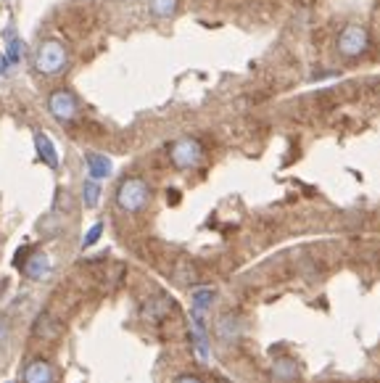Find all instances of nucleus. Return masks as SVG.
I'll use <instances>...</instances> for the list:
<instances>
[{
  "label": "nucleus",
  "mask_w": 380,
  "mask_h": 383,
  "mask_svg": "<svg viewBox=\"0 0 380 383\" xmlns=\"http://www.w3.org/2000/svg\"><path fill=\"white\" fill-rule=\"evenodd\" d=\"M148 185H146V180H141V177H127V180L119 185V191H117V204H119L121 212H141L143 206L148 204Z\"/></svg>",
  "instance_id": "nucleus-1"
},
{
  "label": "nucleus",
  "mask_w": 380,
  "mask_h": 383,
  "mask_svg": "<svg viewBox=\"0 0 380 383\" xmlns=\"http://www.w3.org/2000/svg\"><path fill=\"white\" fill-rule=\"evenodd\" d=\"M66 48L61 45L59 40H45L40 42V48H37V56H35V66L40 74L50 77V74H59L64 66H66Z\"/></svg>",
  "instance_id": "nucleus-2"
},
{
  "label": "nucleus",
  "mask_w": 380,
  "mask_h": 383,
  "mask_svg": "<svg viewBox=\"0 0 380 383\" xmlns=\"http://www.w3.org/2000/svg\"><path fill=\"white\" fill-rule=\"evenodd\" d=\"M170 159L177 170H193L203 159V146L196 138H180V141L172 143Z\"/></svg>",
  "instance_id": "nucleus-3"
},
{
  "label": "nucleus",
  "mask_w": 380,
  "mask_h": 383,
  "mask_svg": "<svg viewBox=\"0 0 380 383\" xmlns=\"http://www.w3.org/2000/svg\"><path fill=\"white\" fill-rule=\"evenodd\" d=\"M367 45H370V35L360 24H349L338 35V53L343 59H357L367 51Z\"/></svg>",
  "instance_id": "nucleus-4"
},
{
  "label": "nucleus",
  "mask_w": 380,
  "mask_h": 383,
  "mask_svg": "<svg viewBox=\"0 0 380 383\" xmlns=\"http://www.w3.org/2000/svg\"><path fill=\"white\" fill-rule=\"evenodd\" d=\"M48 109L50 114H53V119H59V122H71L74 117H77V98L71 95L69 90H56V93H50V98H48Z\"/></svg>",
  "instance_id": "nucleus-5"
},
{
  "label": "nucleus",
  "mask_w": 380,
  "mask_h": 383,
  "mask_svg": "<svg viewBox=\"0 0 380 383\" xmlns=\"http://www.w3.org/2000/svg\"><path fill=\"white\" fill-rule=\"evenodd\" d=\"M190 336H193V346H196V352H198L201 360H209L211 357V349H209V336H206V314H198V312H190Z\"/></svg>",
  "instance_id": "nucleus-6"
},
{
  "label": "nucleus",
  "mask_w": 380,
  "mask_h": 383,
  "mask_svg": "<svg viewBox=\"0 0 380 383\" xmlns=\"http://www.w3.org/2000/svg\"><path fill=\"white\" fill-rule=\"evenodd\" d=\"M85 167H88V177L98 182L111 177V172H114V162H111L109 156H106V153H95V151L85 153Z\"/></svg>",
  "instance_id": "nucleus-7"
},
{
  "label": "nucleus",
  "mask_w": 380,
  "mask_h": 383,
  "mask_svg": "<svg viewBox=\"0 0 380 383\" xmlns=\"http://www.w3.org/2000/svg\"><path fill=\"white\" fill-rule=\"evenodd\" d=\"M50 273H53V259L42 252H35L30 259H27V264H24V275H27L30 281H48Z\"/></svg>",
  "instance_id": "nucleus-8"
},
{
  "label": "nucleus",
  "mask_w": 380,
  "mask_h": 383,
  "mask_svg": "<svg viewBox=\"0 0 380 383\" xmlns=\"http://www.w3.org/2000/svg\"><path fill=\"white\" fill-rule=\"evenodd\" d=\"M21 381L24 383H56L53 365H50L48 360H32V363L24 367Z\"/></svg>",
  "instance_id": "nucleus-9"
},
{
  "label": "nucleus",
  "mask_w": 380,
  "mask_h": 383,
  "mask_svg": "<svg viewBox=\"0 0 380 383\" xmlns=\"http://www.w3.org/2000/svg\"><path fill=\"white\" fill-rule=\"evenodd\" d=\"M35 148H37V156L48 164L50 170H59V151H56V143L50 141L45 132H35Z\"/></svg>",
  "instance_id": "nucleus-10"
},
{
  "label": "nucleus",
  "mask_w": 380,
  "mask_h": 383,
  "mask_svg": "<svg viewBox=\"0 0 380 383\" xmlns=\"http://www.w3.org/2000/svg\"><path fill=\"white\" fill-rule=\"evenodd\" d=\"M240 333H243V323H240L238 314H222L220 320H217V336H220L222 341H238Z\"/></svg>",
  "instance_id": "nucleus-11"
},
{
  "label": "nucleus",
  "mask_w": 380,
  "mask_h": 383,
  "mask_svg": "<svg viewBox=\"0 0 380 383\" xmlns=\"http://www.w3.org/2000/svg\"><path fill=\"white\" fill-rule=\"evenodd\" d=\"M170 312H172V299H167V296H156V299L143 304V317L148 323H161Z\"/></svg>",
  "instance_id": "nucleus-12"
},
{
  "label": "nucleus",
  "mask_w": 380,
  "mask_h": 383,
  "mask_svg": "<svg viewBox=\"0 0 380 383\" xmlns=\"http://www.w3.org/2000/svg\"><path fill=\"white\" fill-rule=\"evenodd\" d=\"M32 333L37 336V338H42V341H48V338H56L61 333V325L56 323V317L48 312H42L37 320H35V328H32Z\"/></svg>",
  "instance_id": "nucleus-13"
},
{
  "label": "nucleus",
  "mask_w": 380,
  "mask_h": 383,
  "mask_svg": "<svg viewBox=\"0 0 380 383\" xmlns=\"http://www.w3.org/2000/svg\"><path fill=\"white\" fill-rule=\"evenodd\" d=\"M214 302H217V291H214V288H196V291H193V307H190V312L206 314Z\"/></svg>",
  "instance_id": "nucleus-14"
},
{
  "label": "nucleus",
  "mask_w": 380,
  "mask_h": 383,
  "mask_svg": "<svg viewBox=\"0 0 380 383\" xmlns=\"http://www.w3.org/2000/svg\"><path fill=\"white\" fill-rule=\"evenodd\" d=\"M272 373H275L278 381H296V375H299V365H296V360H290V357H283V360L275 363Z\"/></svg>",
  "instance_id": "nucleus-15"
},
{
  "label": "nucleus",
  "mask_w": 380,
  "mask_h": 383,
  "mask_svg": "<svg viewBox=\"0 0 380 383\" xmlns=\"http://www.w3.org/2000/svg\"><path fill=\"white\" fill-rule=\"evenodd\" d=\"M100 201V182L98 180H88L82 182V204L88 206V209H95Z\"/></svg>",
  "instance_id": "nucleus-16"
},
{
  "label": "nucleus",
  "mask_w": 380,
  "mask_h": 383,
  "mask_svg": "<svg viewBox=\"0 0 380 383\" xmlns=\"http://www.w3.org/2000/svg\"><path fill=\"white\" fill-rule=\"evenodd\" d=\"M177 3L180 0H148V11L156 19H170V16H174V11H177Z\"/></svg>",
  "instance_id": "nucleus-17"
},
{
  "label": "nucleus",
  "mask_w": 380,
  "mask_h": 383,
  "mask_svg": "<svg viewBox=\"0 0 380 383\" xmlns=\"http://www.w3.org/2000/svg\"><path fill=\"white\" fill-rule=\"evenodd\" d=\"M100 235H103V222H95L90 230L85 232V238H82V249H90L95 243L100 241Z\"/></svg>",
  "instance_id": "nucleus-18"
},
{
  "label": "nucleus",
  "mask_w": 380,
  "mask_h": 383,
  "mask_svg": "<svg viewBox=\"0 0 380 383\" xmlns=\"http://www.w3.org/2000/svg\"><path fill=\"white\" fill-rule=\"evenodd\" d=\"M174 383H203V381H201L198 375L185 373V375H177V378H174Z\"/></svg>",
  "instance_id": "nucleus-19"
},
{
  "label": "nucleus",
  "mask_w": 380,
  "mask_h": 383,
  "mask_svg": "<svg viewBox=\"0 0 380 383\" xmlns=\"http://www.w3.org/2000/svg\"><path fill=\"white\" fill-rule=\"evenodd\" d=\"M6 338H8V323H6V317L0 314V346H3Z\"/></svg>",
  "instance_id": "nucleus-20"
},
{
  "label": "nucleus",
  "mask_w": 380,
  "mask_h": 383,
  "mask_svg": "<svg viewBox=\"0 0 380 383\" xmlns=\"http://www.w3.org/2000/svg\"><path fill=\"white\" fill-rule=\"evenodd\" d=\"M8 383H13V381H8Z\"/></svg>",
  "instance_id": "nucleus-21"
}]
</instances>
